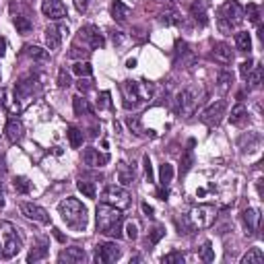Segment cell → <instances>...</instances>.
<instances>
[{
  "instance_id": "obj_1",
  "label": "cell",
  "mask_w": 264,
  "mask_h": 264,
  "mask_svg": "<svg viewBox=\"0 0 264 264\" xmlns=\"http://www.w3.org/2000/svg\"><path fill=\"white\" fill-rule=\"evenodd\" d=\"M97 231L105 238H112V240H120L122 238V223H124V215L120 208L112 206V204H99L97 206Z\"/></svg>"
},
{
  "instance_id": "obj_2",
  "label": "cell",
  "mask_w": 264,
  "mask_h": 264,
  "mask_svg": "<svg viewBox=\"0 0 264 264\" xmlns=\"http://www.w3.org/2000/svg\"><path fill=\"white\" fill-rule=\"evenodd\" d=\"M103 46H105V39H103L101 31L93 25H87V27H81V31L77 33L68 56L71 58H87L93 50L103 48Z\"/></svg>"
},
{
  "instance_id": "obj_3",
  "label": "cell",
  "mask_w": 264,
  "mask_h": 264,
  "mask_svg": "<svg viewBox=\"0 0 264 264\" xmlns=\"http://www.w3.org/2000/svg\"><path fill=\"white\" fill-rule=\"evenodd\" d=\"M58 213H60V217L64 219V223L68 227H73L77 231H83V229L87 227V221H89L87 206L83 204L79 198H73V196L64 198L58 204Z\"/></svg>"
},
{
  "instance_id": "obj_4",
  "label": "cell",
  "mask_w": 264,
  "mask_h": 264,
  "mask_svg": "<svg viewBox=\"0 0 264 264\" xmlns=\"http://www.w3.org/2000/svg\"><path fill=\"white\" fill-rule=\"evenodd\" d=\"M122 95H124V107L134 109L141 103L149 101L153 95V85L145 81H124L122 83Z\"/></svg>"
},
{
  "instance_id": "obj_5",
  "label": "cell",
  "mask_w": 264,
  "mask_h": 264,
  "mask_svg": "<svg viewBox=\"0 0 264 264\" xmlns=\"http://www.w3.org/2000/svg\"><path fill=\"white\" fill-rule=\"evenodd\" d=\"M21 250V235L19 229L10 221H0V258L10 260Z\"/></svg>"
},
{
  "instance_id": "obj_6",
  "label": "cell",
  "mask_w": 264,
  "mask_h": 264,
  "mask_svg": "<svg viewBox=\"0 0 264 264\" xmlns=\"http://www.w3.org/2000/svg\"><path fill=\"white\" fill-rule=\"evenodd\" d=\"M242 21H244V8L240 6V2H235V0H227V2L217 10L219 29L225 31V33L235 29V27H238Z\"/></svg>"
},
{
  "instance_id": "obj_7",
  "label": "cell",
  "mask_w": 264,
  "mask_h": 264,
  "mask_svg": "<svg viewBox=\"0 0 264 264\" xmlns=\"http://www.w3.org/2000/svg\"><path fill=\"white\" fill-rule=\"evenodd\" d=\"M202 101V89H196V87H188L184 91H179L177 97H176V109L179 116H192L196 112L198 103Z\"/></svg>"
},
{
  "instance_id": "obj_8",
  "label": "cell",
  "mask_w": 264,
  "mask_h": 264,
  "mask_svg": "<svg viewBox=\"0 0 264 264\" xmlns=\"http://www.w3.org/2000/svg\"><path fill=\"white\" fill-rule=\"evenodd\" d=\"M190 223L194 225V229H206V227H211L215 223V219H217V208L213 204H198V206H194L190 215Z\"/></svg>"
},
{
  "instance_id": "obj_9",
  "label": "cell",
  "mask_w": 264,
  "mask_h": 264,
  "mask_svg": "<svg viewBox=\"0 0 264 264\" xmlns=\"http://www.w3.org/2000/svg\"><path fill=\"white\" fill-rule=\"evenodd\" d=\"M101 198L103 202L107 204H112L116 208H120V211H124V208H128L130 202H132V196H130V192L126 188H122V186H114V184H109L103 188L101 192Z\"/></svg>"
},
{
  "instance_id": "obj_10",
  "label": "cell",
  "mask_w": 264,
  "mask_h": 264,
  "mask_svg": "<svg viewBox=\"0 0 264 264\" xmlns=\"http://www.w3.org/2000/svg\"><path fill=\"white\" fill-rule=\"evenodd\" d=\"M225 112H227V101L219 99V101L211 103V105L204 109L202 116H200V120H202V124H206V126L215 128V126H219V124H221V120H223Z\"/></svg>"
},
{
  "instance_id": "obj_11",
  "label": "cell",
  "mask_w": 264,
  "mask_h": 264,
  "mask_svg": "<svg viewBox=\"0 0 264 264\" xmlns=\"http://www.w3.org/2000/svg\"><path fill=\"white\" fill-rule=\"evenodd\" d=\"M120 248L114 242H105V244H97L95 248V262L97 264H112L120 258Z\"/></svg>"
},
{
  "instance_id": "obj_12",
  "label": "cell",
  "mask_w": 264,
  "mask_h": 264,
  "mask_svg": "<svg viewBox=\"0 0 264 264\" xmlns=\"http://www.w3.org/2000/svg\"><path fill=\"white\" fill-rule=\"evenodd\" d=\"M39 87V83H37V77L35 75H29V77H25L17 83V87H15V99L27 103L33 97L35 89Z\"/></svg>"
},
{
  "instance_id": "obj_13",
  "label": "cell",
  "mask_w": 264,
  "mask_h": 264,
  "mask_svg": "<svg viewBox=\"0 0 264 264\" xmlns=\"http://www.w3.org/2000/svg\"><path fill=\"white\" fill-rule=\"evenodd\" d=\"M21 213L29 219V221H35L39 225H48L50 223V215L44 206L39 204H33V202H21Z\"/></svg>"
},
{
  "instance_id": "obj_14",
  "label": "cell",
  "mask_w": 264,
  "mask_h": 264,
  "mask_svg": "<svg viewBox=\"0 0 264 264\" xmlns=\"http://www.w3.org/2000/svg\"><path fill=\"white\" fill-rule=\"evenodd\" d=\"M68 33V27L66 25H52L46 29V44L50 50H58L62 46V39Z\"/></svg>"
},
{
  "instance_id": "obj_15",
  "label": "cell",
  "mask_w": 264,
  "mask_h": 264,
  "mask_svg": "<svg viewBox=\"0 0 264 264\" xmlns=\"http://www.w3.org/2000/svg\"><path fill=\"white\" fill-rule=\"evenodd\" d=\"M41 12H44L48 19L58 21V19L66 17V6L62 0H44V2H41Z\"/></svg>"
},
{
  "instance_id": "obj_16",
  "label": "cell",
  "mask_w": 264,
  "mask_h": 264,
  "mask_svg": "<svg viewBox=\"0 0 264 264\" xmlns=\"http://www.w3.org/2000/svg\"><path fill=\"white\" fill-rule=\"evenodd\" d=\"M107 161H109V155L99 153L93 147H87L85 151H83V163H85L87 168H103Z\"/></svg>"
},
{
  "instance_id": "obj_17",
  "label": "cell",
  "mask_w": 264,
  "mask_h": 264,
  "mask_svg": "<svg viewBox=\"0 0 264 264\" xmlns=\"http://www.w3.org/2000/svg\"><path fill=\"white\" fill-rule=\"evenodd\" d=\"M242 221H244V227H246V233L248 235H254L260 227V221H262V215L258 208H246L242 213Z\"/></svg>"
},
{
  "instance_id": "obj_18",
  "label": "cell",
  "mask_w": 264,
  "mask_h": 264,
  "mask_svg": "<svg viewBox=\"0 0 264 264\" xmlns=\"http://www.w3.org/2000/svg\"><path fill=\"white\" fill-rule=\"evenodd\" d=\"M87 256H85V250L83 248H77V246H73V248H64L62 252L58 254V262H66V264H79V262H83Z\"/></svg>"
},
{
  "instance_id": "obj_19",
  "label": "cell",
  "mask_w": 264,
  "mask_h": 264,
  "mask_svg": "<svg viewBox=\"0 0 264 264\" xmlns=\"http://www.w3.org/2000/svg\"><path fill=\"white\" fill-rule=\"evenodd\" d=\"M4 132H6V138H8L10 143H19L21 138H23V134H25L23 122H21V120H17V118H10V120L6 122Z\"/></svg>"
},
{
  "instance_id": "obj_20",
  "label": "cell",
  "mask_w": 264,
  "mask_h": 264,
  "mask_svg": "<svg viewBox=\"0 0 264 264\" xmlns=\"http://www.w3.org/2000/svg\"><path fill=\"white\" fill-rule=\"evenodd\" d=\"M213 58L219 64H231L233 62V52H231V48L227 44L219 41V44L213 46Z\"/></svg>"
},
{
  "instance_id": "obj_21",
  "label": "cell",
  "mask_w": 264,
  "mask_h": 264,
  "mask_svg": "<svg viewBox=\"0 0 264 264\" xmlns=\"http://www.w3.org/2000/svg\"><path fill=\"white\" fill-rule=\"evenodd\" d=\"M132 179H134V170L126 161H120L118 163V182L122 186H128V184H132Z\"/></svg>"
},
{
  "instance_id": "obj_22",
  "label": "cell",
  "mask_w": 264,
  "mask_h": 264,
  "mask_svg": "<svg viewBox=\"0 0 264 264\" xmlns=\"http://www.w3.org/2000/svg\"><path fill=\"white\" fill-rule=\"evenodd\" d=\"M128 15H130V6H126L122 0H114V2H112V17H114V21L124 23L128 19Z\"/></svg>"
},
{
  "instance_id": "obj_23",
  "label": "cell",
  "mask_w": 264,
  "mask_h": 264,
  "mask_svg": "<svg viewBox=\"0 0 264 264\" xmlns=\"http://www.w3.org/2000/svg\"><path fill=\"white\" fill-rule=\"evenodd\" d=\"M190 15L194 17V21H196L198 25H206V23H208V17H206L204 4L200 2V0H196V2H192V6H190Z\"/></svg>"
},
{
  "instance_id": "obj_24",
  "label": "cell",
  "mask_w": 264,
  "mask_h": 264,
  "mask_svg": "<svg viewBox=\"0 0 264 264\" xmlns=\"http://www.w3.org/2000/svg\"><path fill=\"white\" fill-rule=\"evenodd\" d=\"M229 120H231V124H235V126H240V124H244V122L248 120V107L240 101L238 105H235V107L231 109Z\"/></svg>"
},
{
  "instance_id": "obj_25",
  "label": "cell",
  "mask_w": 264,
  "mask_h": 264,
  "mask_svg": "<svg viewBox=\"0 0 264 264\" xmlns=\"http://www.w3.org/2000/svg\"><path fill=\"white\" fill-rule=\"evenodd\" d=\"M46 256H48V242L41 240L39 246H35L31 252H29V256H27V262H39V260H44Z\"/></svg>"
},
{
  "instance_id": "obj_26",
  "label": "cell",
  "mask_w": 264,
  "mask_h": 264,
  "mask_svg": "<svg viewBox=\"0 0 264 264\" xmlns=\"http://www.w3.org/2000/svg\"><path fill=\"white\" fill-rule=\"evenodd\" d=\"M73 105H75V114L77 116H91L93 114V109H91V105H89V101L85 99V97H75Z\"/></svg>"
},
{
  "instance_id": "obj_27",
  "label": "cell",
  "mask_w": 264,
  "mask_h": 264,
  "mask_svg": "<svg viewBox=\"0 0 264 264\" xmlns=\"http://www.w3.org/2000/svg\"><path fill=\"white\" fill-rule=\"evenodd\" d=\"M264 262V254L260 248H250L248 254H244L242 264H262Z\"/></svg>"
},
{
  "instance_id": "obj_28",
  "label": "cell",
  "mask_w": 264,
  "mask_h": 264,
  "mask_svg": "<svg viewBox=\"0 0 264 264\" xmlns=\"http://www.w3.org/2000/svg\"><path fill=\"white\" fill-rule=\"evenodd\" d=\"M235 46H238L240 52H250V50H252V37H250V33L248 31L235 33Z\"/></svg>"
},
{
  "instance_id": "obj_29",
  "label": "cell",
  "mask_w": 264,
  "mask_h": 264,
  "mask_svg": "<svg viewBox=\"0 0 264 264\" xmlns=\"http://www.w3.org/2000/svg\"><path fill=\"white\" fill-rule=\"evenodd\" d=\"M174 179V165L172 163H163L159 168V182L161 186H170Z\"/></svg>"
},
{
  "instance_id": "obj_30",
  "label": "cell",
  "mask_w": 264,
  "mask_h": 264,
  "mask_svg": "<svg viewBox=\"0 0 264 264\" xmlns=\"http://www.w3.org/2000/svg\"><path fill=\"white\" fill-rule=\"evenodd\" d=\"M188 151H186V155L182 157V163H179V176H184V174H188L190 172V168L194 165V155H192V147H194V141H190L188 143Z\"/></svg>"
},
{
  "instance_id": "obj_31",
  "label": "cell",
  "mask_w": 264,
  "mask_h": 264,
  "mask_svg": "<svg viewBox=\"0 0 264 264\" xmlns=\"http://www.w3.org/2000/svg\"><path fill=\"white\" fill-rule=\"evenodd\" d=\"M15 27H17L19 33L27 35V33L33 29V23H31V19L27 17V15H17V17H15Z\"/></svg>"
},
{
  "instance_id": "obj_32",
  "label": "cell",
  "mask_w": 264,
  "mask_h": 264,
  "mask_svg": "<svg viewBox=\"0 0 264 264\" xmlns=\"http://www.w3.org/2000/svg\"><path fill=\"white\" fill-rule=\"evenodd\" d=\"M126 126H128V130H130L134 136H145V134H147L145 128H143V124H141V118H138V116L126 118Z\"/></svg>"
},
{
  "instance_id": "obj_33",
  "label": "cell",
  "mask_w": 264,
  "mask_h": 264,
  "mask_svg": "<svg viewBox=\"0 0 264 264\" xmlns=\"http://www.w3.org/2000/svg\"><path fill=\"white\" fill-rule=\"evenodd\" d=\"M176 227H177V233L179 235H192L194 231H196V229H194V225L190 223L188 217H177L176 219Z\"/></svg>"
},
{
  "instance_id": "obj_34",
  "label": "cell",
  "mask_w": 264,
  "mask_h": 264,
  "mask_svg": "<svg viewBox=\"0 0 264 264\" xmlns=\"http://www.w3.org/2000/svg\"><path fill=\"white\" fill-rule=\"evenodd\" d=\"M27 56H29L31 60H39V62H46L48 60V50L39 48V46H27Z\"/></svg>"
},
{
  "instance_id": "obj_35",
  "label": "cell",
  "mask_w": 264,
  "mask_h": 264,
  "mask_svg": "<svg viewBox=\"0 0 264 264\" xmlns=\"http://www.w3.org/2000/svg\"><path fill=\"white\" fill-rule=\"evenodd\" d=\"M77 188H79V192H81L85 198H95V196H97L95 184H93V182H87V179H81V182L77 184Z\"/></svg>"
},
{
  "instance_id": "obj_36",
  "label": "cell",
  "mask_w": 264,
  "mask_h": 264,
  "mask_svg": "<svg viewBox=\"0 0 264 264\" xmlns=\"http://www.w3.org/2000/svg\"><path fill=\"white\" fill-rule=\"evenodd\" d=\"M66 136H68V143H71L73 149H79V147L83 145V138H85V136H83V130H79V128H75V126L68 128Z\"/></svg>"
},
{
  "instance_id": "obj_37",
  "label": "cell",
  "mask_w": 264,
  "mask_h": 264,
  "mask_svg": "<svg viewBox=\"0 0 264 264\" xmlns=\"http://www.w3.org/2000/svg\"><path fill=\"white\" fill-rule=\"evenodd\" d=\"M73 73L77 75V77H91L93 75V66L89 64V62H83V60H79L75 66H73Z\"/></svg>"
},
{
  "instance_id": "obj_38",
  "label": "cell",
  "mask_w": 264,
  "mask_h": 264,
  "mask_svg": "<svg viewBox=\"0 0 264 264\" xmlns=\"http://www.w3.org/2000/svg\"><path fill=\"white\" fill-rule=\"evenodd\" d=\"M12 186H15V190L21 192V194H29V192H31V182H29L27 177H23V176H19V177L12 179Z\"/></svg>"
},
{
  "instance_id": "obj_39",
  "label": "cell",
  "mask_w": 264,
  "mask_h": 264,
  "mask_svg": "<svg viewBox=\"0 0 264 264\" xmlns=\"http://www.w3.org/2000/svg\"><path fill=\"white\" fill-rule=\"evenodd\" d=\"M262 73H264V68H262V66H256V68H252V73L248 75V79H250V83H252L254 89H258V87L262 85ZM248 79H246V81H248Z\"/></svg>"
},
{
  "instance_id": "obj_40",
  "label": "cell",
  "mask_w": 264,
  "mask_h": 264,
  "mask_svg": "<svg viewBox=\"0 0 264 264\" xmlns=\"http://www.w3.org/2000/svg\"><path fill=\"white\" fill-rule=\"evenodd\" d=\"M198 258H200L202 262H213V260H215V252H213V246H211V242H206V244L200 248V254H198Z\"/></svg>"
},
{
  "instance_id": "obj_41",
  "label": "cell",
  "mask_w": 264,
  "mask_h": 264,
  "mask_svg": "<svg viewBox=\"0 0 264 264\" xmlns=\"http://www.w3.org/2000/svg\"><path fill=\"white\" fill-rule=\"evenodd\" d=\"M219 89L221 91H227L229 87H231V83H233V75L231 73H227V71H223V73H219Z\"/></svg>"
},
{
  "instance_id": "obj_42",
  "label": "cell",
  "mask_w": 264,
  "mask_h": 264,
  "mask_svg": "<svg viewBox=\"0 0 264 264\" xmlns=\"http://www.w3.org/2000/svg\"><path fill=\"white\" fill-rule=\"evenodd\" d=\"M163 264H182L184 262V254L182 252H170L161 258Z\"/></svg>"
},
{
  "instance_id": "obj_43",
  "label": "cell",
  "mask_w": 264,
  "mask_h": 264,
  "mask_svg": "<svg viewBox=\"0 0 264 264\" xmlns=\"http://www.w3.org/2000/svg\"><path fill=\"white\" fill-rule=\"evenodd\" d=\"M246 15H248V19L252 21V23H258L260 21V8L256 4H248L246 6Z\"/></svg>"
},
{
  "instance_id": "obj_44",
  "label": "cell",
  "mask_w": 264,
  "mask_h": 264,
  "mask_svg": "<svg viewBox=\"0 0 264 264\" xmlns=\"http://www.w3.org/2000/svg\"><path fill=\"white\" fill-rule=\"evenodd\" d=\"M163 235H165V229H163V227H155V229L151 231V235H149L147 244H149V246H155V244H157V242L163 238Z\"/></svg>"
},
{
  "instance_id": "obj_45",
  "label": "cell",
  "mask_w": 264,
  "mask_h": 264,
  "mask_svg": "<svg viewBox=\"0 0 264 264\" xmlns=\"http://www.w3.org/2000/svg\"><path fill=\"white\" fill-rule=\"evenodd\" d=\"M71 75L66 73V68H60V73H58V85L64 89V87H71Z\"/></svg>"
},
{
  "instance_id": "obj_46",
  "label": "cell",
  "mask_w": 264,
  "mask_h": 264,
  "mask_svg": "<svg viewBox=\"0 0 264 264\" xmlns=\"http://www.w3.org/2000/svg\"><path fill=\"white\" fill-rule=\"evenodd\" d=\"M97 105H99V109L112 107V101H109V91H101V93H99V99H97Z\"/></svg>"
},
{
  "instance_id": "obj_47",
  "label": "cell",
  "mask_w": 264,
  "mask_h": 264,
  "mask_svg": "<svg viewBox=\"0 0 264 264\" xmlns=\"http://www.w3.org/2000/svg\"><path fill=\"white\" fill-rule=\"evenodd\" d=\"M126 238L128 240H136L138 238V225L134 223V221H128V223H126Z\"/></svg>"
},
{
  "instance_id": "obj_48",
  "label": "cell",
  "mask_w": 264,
  "mask_h": 264,
  "mask_svg": "<svg viewBox=\"0 0 264 264\" xmlns=\"http://www.w3.org/2000/svg\"><path fill=\"white\" fill-rule=\"evenodd\" d=\"M252 68H254V60L242 62V64H240V75H242V79H248V75L252 73Z\"/></svg>"
},
{
  "instance_id": "obj_49",
  "label": "cell",
  "mask_w": 264,
  "mask_h": 264,
  "mask_svg": "<svg viewBox=\"0 0 264 264\" xmlns=\"http://www.w3.org/2000/svg\"><path fill=\"white\" fill-rule=\"evenodd\" d=\"M143 165H145L147 182H153V165H151V157H149V155H145V157H143Z\"/></svg>"
},
{
  "instance_id": "obj_50",
  "label": "cell",
  "mask_w": 264,
  "mask_h": 264,
  "mask_svg": "<svg viewBox=\"0 0 264 264\" xmlns=\"http://www.w3.org/2000/svg\"><path fill=\"white\" fill-rule=\"evenodd\" d=\"M75 6L79 12H85L89 8V0H75Z\"/></svg>"
},
{
  "instance_id": "obj_51",
  "label": "cell",
  "mask_w": 264,
  "mask_h": 264,
  "mask_svg": "<svg viewBox=\"0 0 264 264\" xmlns=\"http://www.w3.org/2000/svg\"><path fill=\"white\" fill-rule=\"evenodd\" d=\"M157 196H159L161 200H168V196H170V192H168V186H161V188L157 190Z\"/></svg>"
},
{
  "instance_id": "obj_52",
  "label": "cell",
  "mask_w": 264,
  "mask_h": 264,
  "mask_svg": "<svg viewBox=\"0 0 264 264\" xmlns=\"http://www.w3.org/2000/svg\"><path fill=\"white\" fill-rule=\"evenodd\" d=\"M77 87H79V91H81V93H87L91 85H89V81H83V79H81V81H79V85H77Z\"/></svg>"
},
{
  "instance_id": "obj_53",
  "label": "cell",
  "mask_w": 264,
  "mask_h": 264,
  "mask_svg": "<svg viewBox=\"0 0 264 264\" xmlns=\"http://www.w3.org/2000/svg\"><path fill=\"white\" fill-rule=\"evenodd\" d=\"M4 52H6V39L0 37V56H4Z\"/></svg>"
},
{
  "instance_id": "obj_54",
  "label": "cell",
  "mask_w": 264,
  "mask_h": 264,
  "mask_svg": "<svg viewBox=\"0 0 264 264\" xmlns=\"http://www.w3.org/2000/svg\"><path fill=\"white\" fill-rule=\"evenodd\" d=\"M2 174H6V161H4V157L0 155V176Z\"/></svg>"
},
{
  "instance_id": "obj_55",
  "label": "cell",
  "mask_w": 264,
  "mask_h": 264,
  "mask_svg": "<svg viewBox=\"0 0 264 264\" xmlns=\"http://www.w3.org/2000/svg\"><path fill=\"white\" fill-rule=\"evenodd\" d=\"M143 213H145L147 217H153V208H151L147 202H143Z\"/></svg>"
},
{
  "instance_id": "obj_56",
  "label": "cell",
  "mask_w": 264,
  "mask_h": 264,
  "mask_svg": "<svg viewBox=\"0 0 264 264\" xmlns=\"http://www.w3.org/2000/svg\"><path fill=\"white\" fill-rule=\"evenodd\" d=\"M4 208V192H2V182H0V211Z\"/></svg>"
},
{
  "instance_id": "obj_57",
  "label": "cell",
  "mask_w": 264,
  "mask_h": 264,
  "mask_svg": "<svg viewBox=\"0 0 264 264\" xmlns=\"http://www.w3.org/2000/svg\"><path fill=\"white\" fill-rule=\"evenodd\" d=\"M54 235H56V238H58L60 242H64V235H62V233H60L58 229H54Z\"/></svg>"
},
{
  "instance_id": "obj_58",
  "label": "cell",
  "mask_w": 264,
  "mask_h": 264,
  "mask_svg": "<svg viewBox=\"0 0 264 264\" xmlns=\"http://www.w3.org/2000/svg\"><path fill=\"white\" fill-rule=\"evenodd\" d=\"M126 66H128V68H134V66H136V60H134V58H132V60H128V62H126Z\"/></svg>"
}]
</instances>
